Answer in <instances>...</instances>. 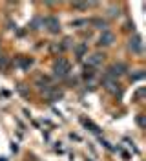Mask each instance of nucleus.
<instances>
[{"label":"nucleus","instance_id":"20e7f679","mask_svg":"<svg viewBox=\"0 0 146 161\" xmlns=\"http://www.w3.org/2000/svg\"><path fill=\"white\" fill-rule=\"evenodd\" d=\"M44 24L49 26V31H51V33H57V31H58V20L57 19H53V17L44 19Z\"/></svg>","mask_w":146,"mask_h":161},{"label":"nucleus","instance_id":"1a4fd4ad","mask_svg":"<svg viewBox=\"0 0 146 161\" xmlns=\"http://www.w3.org/2000/svg\"><path fill=\"white\" fill-rule=\"evenodd\" d=\"M73 8H77V9H86L88 4H73Z\"/></svg>","mask_w":146,"mask_h":161},{"label":"nucleus","instance_id":"39448f33","mask_svg":"<svg viewBox=\"0 0 146 161\" xmlns=\"http://www.w3.org/2000/svg\"><path fill=\"white\" fill-rule=\"evenodd\" d=\"M130 50L135 51V53H141L143 44H141V39H139V37H133V40H130Z\"/></svg>","mask_w":146,"mask_h":161},{"label":"nucleus","instance_id":"6e6552de","mask_svg":"<svg viewBox=\"0 0 146 161\" xmlns=\"http://www.w3.org/2000/svg\"><path fill=\"white\" fill-rule=\"evenodd\" d=\"M86 50H88V46H86V44H82V46H78L75 51H77V55H82V53H84Z\"/></svg>","mask_w":146,"mask_h":161},{"label":"nucleus","instance_id":"0eeeda50","mask_svg":"<svg viewBox=\"0 0 146 161\" xmlns=\"http://www.w3.org/2000/svg\"><path fill=\"white\" fill-rule=\"evenodd\" d=\"M19 64H20V66H24V68H29V66H31V60H28V59H20V60H19Z\"/></svg>","mask_w":146,"mask_h":161},{"label":"nucleus","instance_id":"f03ea898","mask_svg":"<svg viewBox=\"0 0 146 161\" xmlns=\"http://www.w3.org/2000/svg\"><path fill=\"white\" fill-rule=\"evenodd\" d=\"M102 60H104V55L93 53L91 57H88V66H89V68H95V66H99V64H102Z\"/></svg>","mask_w":146,"mask_h":161},{"label":"nucleus","instance_id":"423d86ee","mask_svg":"<svg viewBox=\"0 0 146 161\" xmlns=\"http://www.w3.org/2000/svg\"><path fill=\"white\" fill-rule=\"evenodd\" d=\"M91 22H93L95 26H99L100 30H104V28H106V22H104V20H100V19H95V20H91Z\"/></svg>","mask_w":146,"mask_h":161},{"label":"nucleus","instance_id":"f257e3e1","mask_svg":"<svg viewBox=\"0 0 146 161\" xmlns=\"http://www.w3.org/2000/svg\"><path fill=\"white\" fill-rule=\"evenodd\" d=\"M53 71H55V77H58V79L68 77V73H69V62L66 59H57V60H55V64H53Z\"/></svg>","mask_w":146,"mask_h":161},{"label":"nucleus","instance_id":"7ed1b4c3","mask_svg":"<svg viewBox=\"0 0 146 161\" xmlns=\"http://www.w3.org/2000/svg\"><path fill=\"white\" fill-rule=\"evenodd\" d=\"M111 42H113V33L104 31V33L100 35V39H99V46H110Z\"/></svg>","mask_w":146,"mask_h":161}]
</instances>
